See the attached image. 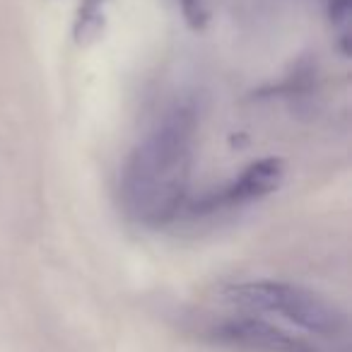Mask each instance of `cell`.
Returning <instances> with one entry per match:
<instances>
[{
    "mask_svg": "<svg viewBox=\"0 0 352 352\" xmlns=\"http://www.w3.org/2000/svg\"><path fill=\"white\" fill-rule=\"evenodd\" d=\"M210 340L249 352H350L347 345L326 342L321 338L302 336L270 323L261 316H227L210 323L206 331Z\"/></svg>",
    "mask_w": 352,
    "mask_h": 352,
    "instance_id": "3957f363",
    "label": "cell"
},
{
    "mask_svg": "<svg viewBox=\"0 0 352 352\" xmlns=\"http://www.w3.org/2000/svg\"><path fill=\"white\" fill-rule=\"evenodd\" d=\"M285 174H287V166H285V162L280 157L256 160L236 176L234 182L222 186L220 191L203 196L193 208H196V212H215L261 201V198L270 196V193H275L283 186Z\"/></svg>",
    "mask_w": 352,
    "mask_h": 352,
    "instance_id": "277c9868",
    "label": "cell"
},
{
    "mask_svg": "<svg viewBox=\"0 0 352 352\" xmlns=\"http://www.w3.org/2000/svg\"><path fill=\"white\" fill-rule=\"evenodd\" d=\"M350 15H352L350 0H328V22H331L338 49H340V54L345 58L350 56V41H352Z\"/></svg>",
    "mask_w": 352,
    "mask_h": 352,
    "instance_id": "8992f818",
    "label": "cell"
},
{
    "mask_svg": "<svg viewBox=\"0 0 352 352\" xmlns=\"http://www.w3.org/2000/svg\"><path fill=\"white\" fill-rule=\"evenodd\" d=\"M196 138V109L174 104L133 147L121 174V203L138 225L162 227L182 212L191 186Z\"/></svg>",
    "mask_w": 352,
    "mask_h": 352,
    "instance_id": "6da1fadb",
    "label": "cell"
},
{
    "mask_svg": "<svg viewBox=\"0 0 352 352\" xmlns=\"http://www.w3.org/2000/svg\"><path fill=\"white\" fill-rule=\"evenodd\" d=\"M176 6H179L184 20H186V25L193 32L206 30V25L210 22V6H208V0H176Z\"/></svg>",
    "mask_w": 352,
    "mask_h": 352,
    "instance_id": "52a82bcc",
    "label": "cell"
},
{
    "mask_svg": "<svg viewBox=\"0 0 352 352\" xmlns=\"http://www.w3.org/2000/svg\"><path fill=\"white\" fill-rule=\"evenodd\" d=\"M104 6L107 0H82L78 8V17H75L73 36L75 44L89 46L97 41L104 32Z\"/></svg>",
    "mask_w": 352,
    "mask_h": 352,
    "instance_id": "5b68a950",
    "label": "cell"
},
{
    "mask_svg": "<svg viewBox=\"0 0 352 352\" xmlns=\"http://www.w3.org/2000/svg\"><path fill=\"white\" fill-rule=\"evenodd\" d=\"M222 299L251 314H273L292 326L302 328L307 336L321 340H342L350 331L347 314L333 299L302 285L280 280H254L236 283L222 289Z\"/></svg>",
    "mask_w": 352,
    "mask_h": 352,
    "instance_id": "7a4b0ae2",
    "label": "cell"
}]
</instances>
